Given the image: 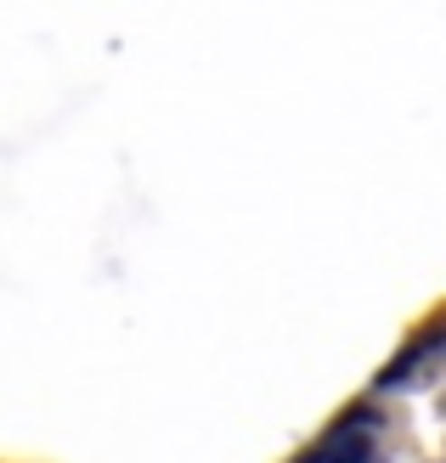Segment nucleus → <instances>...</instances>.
Masks as SVG:
<instances>
[{"instance_id": "f257e3e1", "label": "nucleus", "mask_w": 446, "mask_h": 463, "mask_svg": "<svg viewBox=\"0 0 446 463\" xmlns=\"http://www.w3.org/2000/svg\"><path fill=\"white\" fill-rule=\"evenodd\" d=\"M299 463H367V435L339 424V430L327 435V441H322L311 458H299Z\"/></svg>"}]
</instances>
